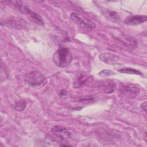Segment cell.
Wrapping results in <instances>:
<instances>
[{
	"mask_svg": "<svg viewBox=\"0 0 147 147\" xmlns=\"http://www.w3.org/2000/svg\"><path fill=\"white\" fill-rule=\"evenodd\" d=\"M73 57L69 49L62 47L58 49L54 53L53 60L56 65L60 68L67 67L72 61Z\"/></svg>",
	"mask_w": 147,
	"mask_h": 147,
	"instance_id": "cell-1",
	"label": "cell"
},
{
	"mask_svg": "<svg viewBox=\"0 0 147 147\" xmlns=\"http://www.w3.org/2000/svg\"><path fill=\"white\" fill-rule=\"evenodd\" d=\"M24 81L26 84L32 87H42L47 84V78L38 71H30L25 74Z\"/></svg>",
	"mask_w": 147,
	"mask_h": 147,
	"instance_id": "cell-2",
	"label": "cell"
},
{
	"mask_svg": "<svg viewBox=\"0 0 147 147\" xmlns=\"http://www.w3.org/2000/svg\"><path fill=\"white\" fill-rule=\"evenodd\" d=\"M70 18L82 28L87 31L92 30L95 26V24L91 21L79 13L76 12L72 13L70 15Z\"/></svg>",
	"mask_w": 147,
	"mask_h": 147,
	"instance_id": "cell-3",
	"label": "cell"
},
{
	"mask_svg": "<svg viewBox=\"0 0 147 147\" xmlns=\"http://www.w3.org/2000/svg\"><path fill=\"white\" fill-rule=\"evenodd\" d=\"M121 94L126 98L132 99L136 97L140 93V88L134 84H126L123 85L120 90Z\"/></svg>",
	"mask_w": 147,
	"mask_h": 147,
	"instance_id": "cell-4",
	"label": "cell"
},
{
	"mask_svg": "<svg viewBox=\"0 0 147 147\" xmlns=\"http://www.w3.org/2000/svg\"><path fill=\"white\" fill-rule=\"evenodd\" d=\"M1 2H3L6 5H9L10 7L13 8L14 10L17 11L18 13H20L23 14L29 15L32 10L25 5H24L21 1H2Z\"/></svg>",
	"mask_w": 147,
	"mask_h": 147,
	"instance_id": "cell-5",
	"label": "cell"
},
{
	"mask_svg": "<svg viewBox=\"0 0 147 147\" xmlns=\"http://www.w3.org/2000/svg\"><path fill=\"white\" fill-rule=\"evenodd\" d=\"M51 131L54 135L62 140L69 138L71 136V133L67 128L60 125H56L53 127Z\"/></svg>",
	"mask_w": 147,
	"mask_h": 147,
	"instance_id": "cell-6",
	"label": "cell"
},
{
	"mask_svg": "<svg viewBox=\"0 0 147 147\" xmlns=\"http://www.w3.org/2000/svg\"><path fill=\"white\" fill-rule=\"evenodd\" d=\"M91 78V76L88 74L80 72L78 74L73 81V87L75 88H80L84 85L89 79Z\"/></svg>",
	"mask_w": 147,
	"mask_h": 147,
	"instance_id": "cell-7",
	"label": "cell"
},
{
	"mask_svg": "<svg viewBox=\"0 0 147 147\" xmlns=\"http://www.w3.org/2000/svg\"><path fill=\"white\" fill-rule=\"evenodd\" d=\"M147 20L146 16H132L127 17L124 21L125 24L128 25L136 26L141 24Z\"/></svg>",
	"mask_w": 147,
	"mask_h": 147,
	"instance_id": "cell-8",
	"label": "cell"
},
{
	"mask_svg": "<svg viewBox=\"0 0 147 147\" xmlns=\"http://www.w3.org/2000/svg\"><path fill=\"white\" fill-rule=\"evenodd\" d=\"M99 58L101 61L107 64H113L115 63L119 59L118 56L109 52H103L100 53L99 56Z\"/></svg>",
	"mask_w": 147,
	"mask_h": 147,
	"instance_id": "cell-9",
	"label": "cell"
},
{
	"mask_svg": "<svg viewBox=\"0 0 147 147\" xmlns=\"http://www.w3.org/2000/svg\"><path fill=\"white\" fill-rule=\"evenodd\" d=\"M116 87V83L113 80L107 79L102 82V88L106 94H111L114 92Z\"/></svg>",
	"mask_w": 147,
	"mask_h": 147,
	"instance_id": "cell-10",
	"label": "cell"
},
{
	"mask_svg": "<svg viewBox=\"0 0 147 147\" xmlns=\"http://www.w3.org/2000/svg\"><path fill=\"white\" fill-rule=\"evenodd\" d=\"M121 42L126 47L133 49H136L138 45L136 40L130 36L124 37V38L121 40Z\"/></svg>",
	"mask_w": 147,
	"mask_h": 147,
	"instance_id": "cell-11",
	"label": "cell"
},
{
	"mask_svg": "<svg viewBox=\"0 0 147 147\" xmlns=\"http://www.w3.org/2000/svg\"><path fill=\"white\" fill-rule=\"evenodd\" d=\"M28 16H29L30 19L36 24L39 25L40 26L44 25V22L42 17L40 15H38L37 13L32 10V11L30 13V14Z\"/></svg>",
	"mask_w": 147,
	"mask_h": 147,
	"instance_id": "cell-12",
	"label": "cell"
},
{
	"mask_svg": "<svg viewBox=\"0 0 147 147\" xmlns=\"http://www.w3.org/2000/svg\"><path fill=\"white\" fill-rule=\"evenodd\" d=\"M103 14L108 20L111 21L117 22L119 20V17L118 14L113 11L106 10L105 12H103Z\"/></svg>",
	"mask_w": 147,
	"mask_h": 147,
	"instance_id": "cell-13",
	"label": "cell"
},
{
	"mask_svg": "<svg viewBox=\"0 0 147 147\" xmlns=\"http://www.w3.org/2000/svg\"><path fill=\"white\" fill-rule=\"evenodd\" d=\"M26 106V102L24 99H20L16 102L13 106V109L17 111H21L24 110Z\"/></svg>",
	"mask_w": 147,
	"mask_h": 147,
	"instance_id": "cell-14",
	"label": "cell"
},
{
	"mask_svg": "<svg viewBox=\"0 0 147 147\" xmlns=\"http://www.w3.org/2000/svg\"><path fill=\"white\" fill-rule=\"evenodd\" d=\"M118 72L121 73H124L127 74H134V75H142V73L140 72L138 70H136L135 69L131 68H121L120 69L118 70Z\"/></svg>",
	"mask_w": 147,
	"mask_h": 147,
	"instance_id": "cell-15",
	"label": "cell"
},
{
	"mask_svg": "<svg viewBox=\"0 0 147 147\" xmlns=\"http://www.w3.org/2000/svg\"><path fill=\"white\" fill-rule=\"evenodd\" d=\"M98 75H99V76H100L106 77V76H111V75H115V73H114L113 71H111V70H109V69H103L102 71H101L100 72H99Z\"/></svg>",
	"mask_w": 147,
	"mask_h": 147,
	"instance_id": "cell-16",
	"label": "cell"
},
{
	"mask_svg": "<svg viewBox=\"0 0 147 147\" xmlns=\"http://www.w3.org/2000/svg\"><path fill=\"white\" fill-rule=\"evenodd\" d=\"M94 101V99L92 97H84L80 99V102L84 103H91Z\"/></svg>",
	"mask_w": 147,
	"mask_h": 147,
	"instance_id": "cell-17",
	"label": "cell"
},
{
	"mask_svg": "<svg viewBox=\"0 0 147 147\" xmlns=\"http://www.w3.org/2000/svg\"><path fill=\"white\" fill-rule=\"evenodd\" d=\"M140 107L145 111H146V102H144L142 103H141L140 105Z\"/></svg>",
	"mask_w": 147,
	"mask_h": 147,
	"instance_id": "cell-18",
	"label": "cell"
}]
</instances>
